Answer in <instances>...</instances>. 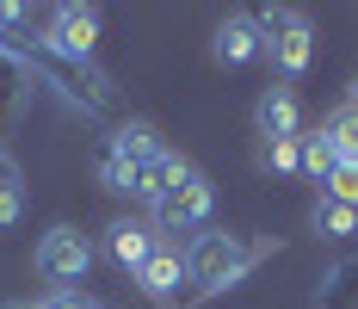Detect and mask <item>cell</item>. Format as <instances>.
Masks as SVG:
<instances>
[{
	"mask_svg": "<svg viewBox=\"0 0 358 309\" xmlns=\"http://www.w3.org/2000/svg\"><path fill=\"white\" fill-rule=\"evenodd\" d=\"M253 260H259V247H248L241 235H229V229H198V235L185 241V284L192 291H235L241 278L253 273Z\"/></svg>",
	"mask_w": 358,
	"mask_h": 309,
	"instance_id": "cell-1",
	"label": "cell"
},
{
	"mask_svg": "<svg viewBox=\"0 0 358 309\" xmlns=\"http://www.w3.org/2000/svg\"><path fill=\"white\" fill-rule=\"evenodd\" d=\"M31 266H37L43 284H56V291H80L87 273H93V235L74 229V223H50V229L37 235Z\"/></svg>",
	"mask_w": 358,
	"mask_h": 309,
	"instance_id": "cell-2",
	"label": "cell"
},
{
	"mask_svg": "<svg viewBox=\"0 0 358 309\" xmlns=\"http://www.w3.org/2000/svg\"><path fill=\"white\" fill-rule=\"evenodd\" d=\"M210 210H216L210 173H204V167H185V173H179V186L148 210V223L161 229V241H167V235H198V229H210Z\"/></svg>",
	"mask_w": 358,
	"mask_h": 309,
	"instance_id": "cell-3",
	"label": "cell"
},
{
	"mask_svg": "<svg viewBox=\"0 0 358 309\" xmlns=\"http://www.w3.org/2000/svg\"><path fill=\"white\" fill-rule=\"evenodd\" d=\"M259 19V32H266V56L278 62L285 81H303L309 62H315V25L296 13V6H266V13H253Z\"/></svg>",
	"mask_w": 358,
	"mask_h": 309,
	"instance_id": "cell-4",
	"label": "cell"
},
{
	"mask_svg": "<svg viewBox=\"0 0 358 309\" xmlns=\"http://www.w3.org/2000/svg\"><path fill=\"white\" fill-rule=\"evenodd\" d=\"M43 50L62 62H93L99 56V6H56L43 19Z\"/></svg>",
	"mask_w": 358,
	"mask_h": 309,
	"instance_id": "cell-5",
	"label": "cell"
},
{
	"mask_svg": "<svg viewBox=\"0 0 358 309\" xmlns=\"http://www.w3.org/2000/svg\"><path fill=\"white\" fill-rule=\"evenodd\" d=\"M185 167H192V161H185L179 149H155L148 161H136V167H130V205L155 210V205L179 186V173H185Z\"/></svg>",
	"mask_w": 358,
	"mask_h": 309,
	"instance_id": "cell-6",
	"label": "cell"
},
{
	"mask_svg": "<svg viewBox=\"0 0 358 309\" xmlns=\"http://www.w3.org/2000/svg\"><path fill=\"white\" fill-rule=\"evenodd\" d=\"M155 247H161V229L143 223V217H111V223H106V254H111L130 278L148 266V254H155Z\"/></svg>",
	"mask_w": 358,
	"mask_h": 309,
	"instance_id": "cell-7",
	"label": "cell"
},
{
	"mask_svg": "<svg viewBox=\"0 0 358 309\" xmlns=\"http://www.w3.org/2000/svg\"><path fill=\"white\" fill-rule=\"evenodd\" d=\"M210 56L222 62V69H248L253 56H266V32H259V19H253V13H229V19L216 25Z\"/></svg>",
	"mask_w": 358,
	"mask_h": 309,
	"instance_id": "cell-8",
	"label": "cell"
},
{
	"mask_svg": "<svg viewBox=\"0 0 358 309\" xmlns=\"http://www.w3.org/2000/svg\"><path fill=\"white\" fill-rule=\"evenodd\" d=\"M253 130H259V142L303 137V105H296V93H290V87H266V93L253 99Z\"/></svg>",
	"mask_w": 358,
	"mask_h": 309,
	"instance_id": "cell-9",
	"label": "cell"
},
{
	"mask_svg": "<svg viewBox=\"0 0 358 309\" xmlns=\"http://www.w3.org/2000/svg\"><path fill=\"white\" fill-rule=\"evenodd\" d=\"M136 284H143V297H155V303H173L179 291H185V247L161 241V247L148 254V266L136 273Z\"/></svg>",
	"mask_w": 358,
	"mask_h": 309,
	"instance_id": "cell-10",
	"label": "cell"
},
{
	"mask_svg": "<svg viewBox=\"0 0 358 309\" xmlns=\"http://www.w3.org/2000/svg\"><path fill=\"white\" fill-rule=\"evenodd\" d=\"M106 149H111V155H124V161L136 167V161H148L155 149H167V137H161L148 118H117V124H111V137H106Z\"/></svg>",
	"mask_w": 358,
	"mask_h": 309,
	"instance_id": "cell-11",
	"label": "cell"
},
{
	"mask_svg": "<svg viewBox=\"0 0 358 309\" xmlns=\"http://www.w3.org/2000/svg\"><path fill=\"white\" fill-rule=\"evenodd\" d=\"M25 223V167L13 161V149H0V235H13Z\"/></svg>",
	"mask_w": 358,
	"mask_h": 309,
	"instance_id": "cell-12",
	"label": "cell"
},
{
	"mask_svg": "<svg viewBox=\"0 0 358 309\" xmlns=\"http://www.w3.org/2000/svg\"><path fill=\"white\" fill-rule=\"evenodd\" d=\"M315 309H358V254L334 260L322 273V291H315Z\"/></svg>",
	"mask_w": 358,
	"mask_h": 309,
	"instance_id": "cell-13",
	"label": "cell"
},
{
	"mask_svg": "<svg viewBox=\"0 0 358 309\" xmlns=\"http://www.w3.org/2000/svg\"><path fill=\"white\" fill-rule=\"evenodd\" d=\"M309 229L322 241H352L358 235V210L340 205V198H327V192H315V205H309Z\"/></svg>",
	"mask_w": 358,
	"mask_h": 309,
	"instance_id": "cell-14",
	"label": "cell"
},
{
	"mask_svg": "<svg viewBox=\"0 0 358 309\" xmlns=\"http://www.w3.org/2000/svg\"><path fill=\"white\" fill-rule=\"evenodd\" d=\"M334 167H340V149L327 142V130H322V124H315V130H303V179H315V186H322Z\"/></svg>",
	"mask_w": 358,
	"mask_h": 309,
	"instance_id": "cell-15",
	"label": "cell"
},
{
	"mask_svg": "<svg viewBox=\"0 0 358 309\" xmlns=\"http://www.w3.org/2000/svg\"><path fill=\"white\" fill-rule=\"evenodd\" d=\"M322 130H327V142L340 149V161H358V105H334L322 118Z\"/></svg>",
	"mask_w": 358,
	"mask_h": 309,
	"instance_id": "cell-16",
	"label": "cell"
},
{
	"mask_svg": "<svg viewBox=\"0 0 358 309\" xmlns=\"http://www.w3.org/2000/svg\"><path fill=\"white\" fill-rule=\"evenodd\" d=\"M259 167L278 173V179L303 173V137H290V142H259Z\"/></svg>",
	"mask_w": 358,
	"mask_h": 309,
	"instance_id": "cell-17",
	"label": "cell"
},
{
	"mask_svg": "<svg viewBox=\"0 0 358 309\" xmlns=\"http://www.w3.org/2000/svg\"><path fill=\"white\" fill-rule=\"evenodd\" d=\"M93 173H99V186H106L111 198H130V161H124V155H111V149H99V161H93Z\"/></svg>",
	"mask_w": 358,
	"mask_h": 309,
	"instance_id": "cell-18",
	"label": "cell"
},
{
	"mask_svg": "<svg viewBox=\"0 0 358 309\" xmlns=\"http://www.w3.org/2000/svg\"><path fill=\"white\" fill-rule=\"evenodd\" d=\"M322 192H327V198H340V205H352V210H358V161H340V167H334V173L322 179Z\"/></svg>",
	"mask_w": 358,
	"mask_h": 309,
	"instance_id": "cell-19",
	"label": "cell"
},
{
	"mask_svg": "<svg viewBox=\"0 0 358 309\" xmlns=\"http://www.w3.org/2000/svg\"><path fill=\"white\" fill-rule=\"evenodd\" d=\"M6 309H50V297H37V303H6Z\"/></svg>",
	"mask_w": 358,
	"mask_h": 309,
	"instance_id": "cell-20",
	"label": "cell"
},
{
	"mask_svg": "<svg viewBox=\"0 0 358 309\" xmlns=\"http://www.w3.org/2000/svg\"><path fill=\"white\" fill-rule=\"evenodd\" d=\"M346 105H358V81H352V93H346Z\"/></svg>",
	"mask_w": 358,
	"mask_h": 309,
	"instance_id": "cell-21",
	"label": "cell"
},
{
	"mask_svg": "<svg viewBox=\"0 0 358 309\" xmlns=\"http://www.w3.org/2000/svg\"><path fill=\"white\" fill-rule=\"evenodd\" d=\"M0 25H6V6H0Z\"/></svg>",
	"mask_w": 358,
	"mask_h": 309,
	"instance_id": "cell-22",
	"label": "cell"
}]
</instances>
